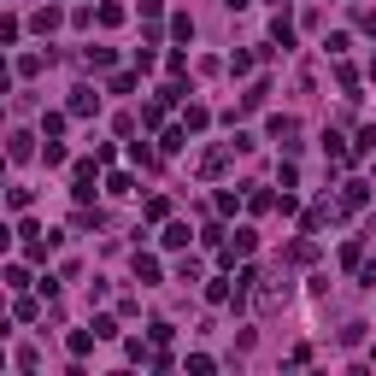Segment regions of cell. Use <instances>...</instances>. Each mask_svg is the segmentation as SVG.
<instances>
[{"label":"cell","instance_id":"cell-1","mask_svg":"<svg viewBox=\"0 0 376 376\" xmlns=\"http://www.w3.org/2000/svg\"><path fill=\"white\" fill-rule=\"evenodd\" d=\"M71 112H77V118H89V112H101V94H94V89H77V94H71Z\"/></svg>","mask_w":376,"mask_h":376},{"label":"cell","instance_id":"cell-2","mask_svg":"<svg viewBox=\"0 0 376 376\" xmlns=\"http://www.w3.org/2000/svg\"><path fill=\"white\" fill-rule=\"evenodd\" d=\"M136 276H141V283H159V259L153 253H136Z\"/></svg>","mask_w":376,"mask_h":376},{"label":"cell","instance_id":"cell-3","mask_svg":"<svg viewBox=\"0 0 376 376\" xmlns=\"http://www.w3.org/2000/svg\"><path fill=\"white\" fill-rule=\"evenodd\" d=\"M94 341H101V335H89V330H71V353H77V358H83V353L94 347Z\"/></svg>","mask_w":376,"mask_h":376},{"label":"cell","instance_id":"cell-4","mask_svg":"<svg viewBox=\"0 0 376 376\" xmlns=\"http://www.w3.org/2000/svg\"><path fill=\"white\" fill-rule=\"evenodd\" d=\"M271 41H283V47H294V24H288V18H276V24H271Z\"/></svg>","mask_w":376,"mask_h":376},{"label":"cell","instance_id":"cell-5","mask_svg":"<svg viewBox=\"0 0 376 376\" xmlns=\"http://www.w3.org/2000/svg\"><path fill=\"white\" fill-rule=\"evenodd\" d=\"M165 247H188V223H171V230H165Z\"/></svg>","mask_w":376,"mask_h":376},{"label":"cell","instance_id":"cell-6","mask_svg":"<svg viewBox=\"0 0 376 376\" xmlns=\"http://www.w3.org/2000/svg\"><path fill=\"white\" fill-rule=\"evenodd\" d=\"M59 18H65V12H59V6H47L41 18H36V30H41V36H47V30H59Z\"/></svg>","mask_w":376,"mask_h":376},{"label":"cell","instance_id":"cell-7","mask_svg":"<svg viewBox=\"0 0 376 376\" xmlns=\"http://www.w3.org/2000/svg\"><path fill=\"white\" fill-rule=\"evenodd\" d=\"M129 188H136V183H129L124 171H112V176H106V194H129Z\"/></svg>","mask_w":376,"mask_h":376},{"label":"cell","instance_id":"cell-8","mask_svg":"<svg viewBox=\"0 0 376 376\" xmlns=\"http://www.w3.org/2000/svg\"><path fill=\"white\" fill-rule=\"evenodd\" d=\"M223 6H230V12H241V6H253V0H223Z\"/></svg>","mask_w":376,"mask_h":376},{"label":"cell","instance_id":"cell-9","mask_svg":"<svg viewBox=\"0 0 376 376\" xmlns=\"http://www.w3.org/2000/svg\"><path fill=\"white\" fill-rule=\"evenodd\" d=\"M370 83H376V59H370Z\"/></svg>","mask_w":376,"mask_h":376}]
</instances>
